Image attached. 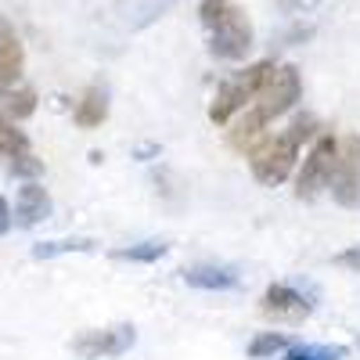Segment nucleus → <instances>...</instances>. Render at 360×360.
Here are the masks:
<instances>
[{
	"mask_svg": "<svg viewBox=\"0 0 360 360\" xmlns=\"http://www.w3.org/2000/svg\"><path fill=\"white\" fill-rule=\"evenodd\" d=\"M335 263H339V266H346V270H356V274H360V245H353V249L339 252V256H335Z\"/></svg>",
	"mask_w": 360,
	"mask_h": 360,
	"instance_id": "nucleus-20",
	"label": "nucleus"
},
{
	"mask_svg": "<svg viewBox=\"0 0 360 360\" xmlns=\"http://www.w3.org/2000/svg\"><path fill=\"white\" fill-rule=\"evenodd\" d=\"M198 18L209 33V54L217 62H245L252 51V22L234 0H202Z\"/></svg>",
	"mask_w": 360,
	"mask_h": 360,
	"instance_id": "nucleus-3",
	"label": "nucleus"
},
{
	"mask_svg": "<svg viewBox=\"0 0 360 360\" xmlns=\"http://www.w3.org/2000/svg\"><path fill=\"white\" fill-rule=\"evenodd\" d=\"M335 159H339V141H335V134H317V137H314V148L307 152L303 166H299V176H295V198H299V202H314L321 191L332 188Z\"/></svg>",
	"mask_w": 360,
	"mask_h": 360,
	"instance_id": "nucleus-5",
	"label": "nucleus"
},
{
	"mask_svg": "<svg viewBox=\"0 0 360 360\" xmlns=\"http://www.w3.org/2000/svg\"><path fill=\"white\" fill-rule=\"evenodd\" d=\"M169 252L166 242H141V245H130V249H115L112 256L115 259H127V263H155Z\"/></svg>",
	"mask_w": 360,
	"mask_h": 360,
	"instance_id": "nucleus-16",
	"label": "nucleus"
},
{
	"mask_svg": "<svg viewBox=\"0 0 360 360\" xmlns=\"http://www.w3.org/2000/svg\"><path fill=\"white\" fill-rule=\"evenodd\" d=\"M51 217V195L40 180H25L18 188V198H15V220L18 227H37Z\"/></svg>",
	"mask_w": 360,
	"mask_h": 360,
	"instance_id": "nucleus-10",
	"label": "nucleus"
},
{
	"mask_svg": "<svg viewBox=\"0 0 360 360\" xmlns=\"http://www.w3.org/2000/svg\"><path fill=\"white\" fill-rule=\"evenodd\" d=\"M288 346H292V339H288L285 332H263V335H256V339L249 342V356H252V360H266V356L285 353Z\"/></svg>",
	"mask_w": 360,
	"mask_h": 360,
	"instance_id": "nucleus-15",
	"label": "nucleus"
},
{
	"mask_svg": "<svg viewBox=\"0 0 360 360\" xmlns=\"http://www.w3.org/2000/svg\"><path fill=\"white\" fill-rule=\"evenodd\" d=\"M94 242L90 238H65V242H40L33 245V256L37 259H51V256H62V252H90Z\"/></svg>",
	"mask_w": 360,
	"mask_h": 360,
	"instance_id": "nucleus-18",
	"label": "nucleus"
},
{
	"mask_svg": "<svg viewBox=\"0 0 360 360\" xmlns=\"http://www.w3.org/2000/svg\"><path fill=\"white\" fill-rule=\"evenodd\" d=\"M0 98H4V115H8V119H29V115L37 112V90L25 86V83L4 90Z\"/></svg>",
	"mask_w": 360,
	"mask_h": 360,
	"instance_id": "nucleus-14",
	"label": "nucleus"
},
{
	"mask_svg": "<svg viewBox=\"0 0 360 360\" xmlns=\"http://www.w3.org/2000/svg\"><path fill=\"white\" fill-rule=\"evenodd\" d=\"M137 332L130 324H115V328H94V332H83L72 339V349L83 360H101V356H119L134 346Z\"/></svg>",
	"mask_w": 360,
	"mask_h": 360,
	"instance_id": "nucleus-7",
	"label": "nucleus"
},
{
	"mask_svg": "<svg viewBox=\"0 0 360 360\" xmlns=\"http://www.w3.org/2000/svg\"><path fill=\"white\" fill-rule=\"evenodd\" d=\"M72 119H76V127H83V130L101 127L105 119H108V90L98 86V83H90L83 94H79L76 108H72Z\"/></svg>",
	"mask_w": 360,
	"mask_h": 360,
	"instance_id": "nucleus-11",
	"label": "nucleus"
},
{
	"mask_svg": "<svg viewBox=\"0 0 360 360\" xmlns=\"http://www.w3.org/2000/svg\"><path fill=\"white\" fill-rule=\"evenodd\" d=\"M274 69H278V65L266 58V62H256V65H249V69H238L234 76H227V79L217 86L213 101H209V123L227 127L238 112H245V108L256 101V94L263 90V83L270 79V72H274Z\"/></svg>",
	"mask_w": 360,
	"mask_h": 360,
	"instance_id": "nucleus-4",
	"label": "nucleus"
},
{
	"mask_svg": "<svg viewBox=\"0 0 360 360\" xmlns=\"http://www.w3.org/2000/svg\"><path fill=\"white\" fill-rule=\"evenodd\" d=\"M299 98H303V76H299V69L295 65H278L274 72H270V79L263 83V90L256 94V101L234 119V127L227 134L231 148L249 155L263 141L266 127L274 123V119H281L285 112H292Z\"/></svg>",
	"mask_w": 360,
	"mask_h": 360,
	"instance_id": "nucleus-1",
	"label": "nucleus"
},
{
	"mask_svg": "<svg viewBox=\"0 0 360 360\" xmlns=\"http://www.w3.org/2000/svg\"><path fill=\"white\" fill-rule=\"evenodd\" d=\"M11 224H15L11 205H8V198H0V234H8V231H11Z\"/></svg>",
	"mask_w": 360,
	"mask_h": 360,
	"instance_id": "nucleus-21",
	"label": "nucleus"
},
{
	"mask_svg": "<svg viewBox=\"0 0 360 360\" xmlns=\"http://www.w3.org/2000/svg\"><path fill=\"white\" fill-rule=\"evenodd\" d=\"M310 137H317V115L299 112L278 137L259 141L252 152H249V169H252V176L259 180L263 188L285 184V180L295 173L299 152H303V144H307Z\"/></svg>",
	"mask_w": 360,
	"mask_h": 360,
	"instance_id": "nucleus-2",
	"label": "nucleus"
},
{
	"mask_svg": "<svg viewBox=\"0 0 360 360\" xmlns=\"http://www.w3.org/2000/svg\"><path fill=\"white\" fill-rule=\"evenodd\" d=\"M184 281L191 288H205V292H227L238 288V270L234 266H213V263H202L184 270Z\"/></svg>",
	"mask_w": 360,
	"mask_h": 360,
	"instance_id": "nucleus-12",
	"label": "nucleus"
},
{
	"mask_svg": "<svg viewBox=\"0 0 360 360\" xmlns=\"http://www.w3.org/2000/svg\"><path fill=\"white\" fill-rule=\"evenodd\" d=\"M259 310L266 314V317H274V321H307L310 314H314V303L299 292L295 285H285V281H278V285H270L266 292H263V299H259Z\"/></svg>",
	"mask_w": 360,
	"mask_h": 360,
	"instance_id": "nucleus-8",
	"label": "nucleus"
},
{
	"mask_svg": "<svg viewBox=\"0 0 360 360\" xmlns=\"http://www.w3.org/2000/svg\"><path fill=\"white\" fill-rule=\"evenodd\" d=\"M356 346H360V339H356Z\"/></svg>",
	"mask_w": 360,
	"mask_h": 360,
	"instance_id": "nucleus-22",
	"label": "nucleus"
},
{
	"mask_svg": "<svg viewBox=\"0 0 360 360\" xmlns=\"http://www.w3.org/2000/svg\"><path fill=\"white\" fill-rule=\"evenodd\" d=\"M332 195L346 209L360 205V137L356 134L339 141V159H335V173H332Z\"/></svg>",
	"mask_w": 360,
	"mask_h": 360,
	"instance_id": "nucleus-6",
	"label": "nucleus"
},
{
	"mask_svg": "<svg viewBox=\"0 0 360 360\" xmlns=\"http://www.w3.org/2000/svg\"><path fill=\"white\" fill-rule=\"evenodd\" d=\"M33 148H29V137H25V130H18V123L15 119H8L4 112H0V162H15V159H22V155H29Z\"/></svg>",
	"mask_w": 360,
	"mask_h": 360,
	"instance_id": "nucleus-13",
	"label": "nucleus"
},
{
	"mask_svg": "<svg viewBox=\"0 0 360 360\" xmlns=\"http://www.w3.org/2000/svg\"><path fill=\"white\" fill-rule=\"evenodd\" d=\"M15 176H25V180H37L40 173H44V162L33 155V152H29V155H22V159H15L11 166H8Z\"/></svg>",
	"mask_w": 360,
	"mask_h": 360,
	"instance_id": "nucleus-19",
	"label": "nucleus"
},
{
	"mask_svg": "<svg viewBox=\"0 0 360 360\" xmlns=\"http://www.w3.org/2000/svg\"><path fill=\"white\" fill-rule=\"evenodd\" d=\"M25 72V47L8 18H0V94L22 83Z\"/></svg>",
	"mask_w": 360,
	"mask_h": 360,
	"instance_id": "nucleus-9",
	"label": "nucleus"
},
{
	"mask_svg": "<svg viewBox=\"0 0 360 360\" xmlns=\"http://www.w3.org/2000/svg\"><path fill=\"white\" fill-rule=\"evenodd\" d=\"M346 346H288L281 360H346Z\"/></svg>",
	"mask_w": 360,
	"mask_h": 360,
	"instance_id": "nucleus-17",
	"label": "nucleus"
}]
</instances>
